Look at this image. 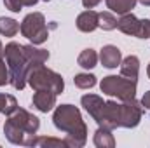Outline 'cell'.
<instances>
[{"label": "cell", "mask_w": 150, "mask_h": 148, "mask_svg": "<svg viewBox=\"0 0 150 148\" xmlns=\"http://www.w3.org/2000/svg\"><path fill=\"white\" fill-rule=\"evenodd\" d=\"M101 92L108 96H117L120 101L133 99L136 94V80L126 78V77H117V75H108L101 80L100 84Z\"/></svg>", "instance_id": "cell-5"}, {"label": "cell", "mask_w": 150, "mask_h": 148, "mask_svg": "<svg viewBox=\"0 0 150 148\" xmlns=\"http://www.w3.org/2000/svg\"><path fill=\"white\" fill-rule=\"evenodd\" d=\"M74 82L79 89H91V87L96 85V77L91 73H79L75 75Z\"/></svg>", "instance_id": "cell-21"}, {"label": "cell", "mask_w": 150, "mask_h": 148, "mask_svg": "<svg viewBox=\"0 0 150 148\" xmlns=\"http://www.w3.org/2000/svg\"><path fill=\"white\" fill-rule=\"evenodd\" d=\"M28 84L35 91H51L54 94H61L63 89H65V82H63L61 75L45 68L44 65L33 68L28 73Z\"/></svg>", "instance_id": "cell-4"}, {"label": "cell", "mask_w": 150, "mask_h": 148, "mask_svg": "<svg viewBox=\"0 0 150 148\" xmlns=\"http://www.w3.org/2000/svg\"><path fill=\"white\" fill-rule=\"evenodd\" d=\"M40 127V122L35 115H32L30 111L23 110V108H16L12 113L7 115V122L4 127V134L5 138L14 143V145H26V147H33L35 141V132Z\"/></svg>", "instance_id": "cell-1"}, {"label": "cell", "mask_w": 150, "mask_h": 148, "mask_svg": "<svg viewBox=\"0 0 150 148\" xmlns=\"http://www.w3.org/2000/svg\"><path fill=\"white\" fill-rule=\"evenodd\" d=\"M138 72H140V59L136 56H127L122 63H120V75L131 80L138 78Z\"/></svg>", "instance_id": "cell-14"}, {"label": "cell", "mask_w": 150, "mask_h": 148, "mask_svg": "<svg viewBox=\"0 0 150 148\" xmlns=\"http://www.w3.org/2000/svg\"><path fill=\"white\" fill-rule=\"evenodd\" d=\"M9 82V68L5 65V61L0 58V85H5Z\"/></svg>", "instance_id": "cell-23"}, {"label": "cell", "mask_w": 150, "mask_h": 148, "mask_svg": "<svg viewBox=\"0 0 150 148\" xmlns=\"http://www.w3.org/2000/svg\"><path fill=\"white\" fill-rule=\"evenodd\" d=\"M23 51H25V56H26L32 70L37 66H42L49 59V52L45 49H35L33 45H23Z\"/></svg>", "instance_id": "cell-13"}, {"label": "cell", "mask_w": 150, "mask_h": 148, "mask_svg": "<svg viewBox=\"0 0 150 148\" xmlns=\"http://www.w3.org/2000/svg\"><path fill=\"white\" fill-rule=\"evenodd\" d=\"M147 73H149V78H150V65H149V68H147Z\"/></svg>", "instance_id": "cell-30"}, {"label": "cell", "mask_w": 150, "mask_h": 148, "mask_svg": "<svg viewBox=\"0 0 150 148\" xmlns=\"http://www.w3.org/2000/svg\"><path fill=\"white\" fill-rule=\"evenodd\" d=\"M100 59H101V65L105 68H117L122 61V54L119 51V47L115 45H105L100 52Z\"/></svg>", "instance_id": "cell-11"}, {"label": "cell", "mask_w": 150, "mask_h": 148, "mask_svg": "<svg viewBox=\"0 0 150 148\" xmlns=\"http://www.w3.org/2000/svg\"><path fill=\"white\" fill-rule=\"evenodd\" d=\"M54 125L67 132L65 143L67 147H82L86 143V134H87V127L80 117V111L72 105H61L58 106L54 115H52Z\"/></svg>", "instance_id": "cell-2"}, {"label": "cell", "mask_w": 150, "mask_h": 148, "mask_svg": "<svg viewBox=\"0 0 150 148\" xmlns=\"http://www.w3.org/2000/svg\"><path fill=\"white\" fill-rule=\"evenodd\" d=\"M19 32V23L12 18H0V35L14 37Z\"/></svg>", "instance_id": "cell-18"}, {"label": "cell", "mask_w": 150, "mask_h": 148, "mask_svg": "<svg viewBox=\"0 0 150 148\" xmlns=\"http://www.w3.org/2000/svg\"><path fill=\"white\" fill-rule=\"evenodd\" d=\"M33 147H67L65 140H54V138H35Z\"/></svg>", "instance_id": "cell-22"}, {"label": "cell", "mask_w": 150, "mask_h": 148, "mask_svg": "<svg viewBox=\"0 0 150 148\" xmlns=\"http://www.w3.org/2000/svg\"><path fill=\"white\" fill-rule=\"evenodd\" d=\"M56 96L58 94H54L51 91H35L32 103H33V106L38 111H45L47 113V111H51L56 106Z\"/></svg>", "instance_id": "cell-9"}, {"label": "cell", "mask_w": 150, "mask_h": 148, "mask_svg": "<svg viewBox=\"0 0 150 148\" xmlns=\"http://www.w3.org/2000/svg\"><path fill=\"white\" fill-rule=\"evenodd\" d=\"M94 145L100 148H113L115 147V140L110 134V129H105V127H100L96 132H94Z\"/></svg>", "instance_id": "cell-16"}, {"label": "cell", "mask_w": 150, "mask_h": 148, "mask_svg": "<svg viewBox=\"0 0 150 148\" xmlns=\"http://www.w3.org/2000/svg\"><path fill=\"white\" fill-rule=\"evenodd\" d=\"M142 106H143L145 110H150V91L145 92V96H143V99H142Z\"/></svg>", "instance_id": "cell-26"}, {"label": "cell", "mask_w": 150, "mask_h": 148, "mask_svg": "<svg viewBox=\"0 0 150 148\" xmlns=\"http://www.w3.org/2000/svg\"><path fill=\"white\" fill-rule=\"evenodd\" d=\"M19 30H21L23 37H26L33 45L35 44H44L47 40V37H49V30H47V25H45V18L40 12L28 14L23 19Z\"/></svg>", "instance_id": "cell-6"}, {"label": "cell", "mask_w": 150, "mask_h": 148, "mask_svg": "<svg viewBox=\"0 0 150 148\" xmlns=\"http://www.w3.org/2000/svg\"><path fill=\"white\" fill-rule=\"evenodd\" d=\"M80 101H82V106L86 108V111L98 122L100 117H101L103 106H105V101L100 96H96V94H86V96H82Z\"/></svg>", "instance_id": "cell-10"}, {"label": "cell", "mask_w": 150, "mask_h": 148, "mask_svg": "<svg viewBox=\"0 0 150 148\" xmlns=\"http://www.w3.org/2000/svg\"><path fill=\"white\" fill-rule=\"evenodd\" d=\"M18 108V101L14 96L11 94H0V113H12V111Z\"/></svg>", "instance_id": "cell-20"}, {"label": "cell", "mask_w": 150, "mask_h": 148, "mask_svg": "<svg viewBox=\"0 0 150 148\" xmlns=\"http://www.w3.org/2000/svg\"><path fill=\"white\" fill-rule=\"evenodd\" d=\"M4 4H5V7H7L9 11H12V12H19L21 7H23L21 0H4Z\"/></svg>", "instance_id": "cell-24"}, {"label": "cell", "mask_w": 150, "mask_h": 148, "mask_svg": "<svg viewBox=\"0 0 150 148\" xmlns=\"http://www.w3.org/2000/svg\"><path fill=\"white\" fill-rule=\"evenodd\" d=\"M98 26L107 30V32H110L113 28H117V18L112 12H100L98 14Z\"/></svg>", "instance_id": "cell-19"}, {"label": "cell", "mask_w": 150, "mask_h": 148, "mask_svg": "<svg viewBox=\"0 0 150 148\" xmlns=\"http://www.w3.org/2000/svg\"><path fill=\"white\" fill-rule=\"evenodd\" d=\"M138 0H107V7L112 11V12H117V14H127L134 9Z\"/></svg>", "instance_id": "cell-15"}, {"label": "cell", "mask_w": 150, "mask_h": 148, "mask_svg": "<svg viewBox=\"0 0 150 148\" xmlns=\"http://www.w3.org/2000/svg\"><path fill=\"white\" fill-rule=\"evenodd\" d=\"M44 2H49V0H44Z\"/></svg>", "instance_id": "cell-31"}, {"label": "cell", "mask_w": 150, "mask_h": 148, "mask_svg": "<svg viewBox=\"0 0 150 148\" xmlns=\"http://www.w3.org/2000/svg\"><path fill=\"white\" fill-rule=\"evenodd\" d=\"M138 2H142L143 5H147V7H150V0H138Z\"/></svg>", "instance_id": "cell-28"}, {"label": "cell", "mask_w": 150, "mask_h": 148, "mask_svg": "<svg viewBox=\"0 0 150 148\" xmlns=\"http://www.w3.org/2000/svg\"><path fill=\"white\" fill-rule=\"evenodd\" d=\"M100 2H101V0H82V5H84L86 9H93V7H96Z\"/></svg>", "instance_id": "cell-25"}, {"label": "cell", "mask_w": 150, "mask_h": 148, "mask_svg": "<svg viewBox=\"0 0 150 148\" xmlns=\"http://www.w3.org/2000/svg\"><path fill=\"white\" fill-rule=\"evenodd\" d=\"M142 111H143V108L140 106L138 101H134V98L122 101V105H120V127H136L140 124Z\"/></svg>", "instance_id": "cell-8"}, {"label": "cell", "mask_w": 150, "mask_h": 148, "mask_svg": "<svg viewBox=\"0 0 150 148\" xmlns=\"http://www.w3.org/2000/svg\"><path fill=\"white\" fill-rule=\"evenodd\" d=\"M37 2H38V0H21V4H23V5H26V7H33Z\"/></svg>", "instance_id": "cell-27"}, {"label": "cell", "mask_w": 150, "mask_h": 148, "mask_svg": "<svg viewBox=\"0 0 150 148\" xmlns=\"http://www.w3.org/2000/svg\"><path fill=\"white\" fill-rule=\"evenodd\" d=\"M77 28L84 33H91L98 28V12L94 11H84L82 14H79L77 18Z\"/></svg>", "instance_id": "cell-12"}, {"label": "cell", "mask_w": 150, "mask_h": 148, "mask_svg": "<svg viewBox=\"0 0 150 148\" xmlns=\"http://www.w3.org/2000/svg\"><path fill=\"white\" fill-rule=\"evenodd\" d=\"M2 54H4V47H2V42H0V58H2Z\"/></svg>", "instance_id": "cell-29"}, {"label": "cell", "mask_w": 150, "mask_h": 148, "mask_svg": "<svg viewBox=\"0 0 150 148\" xmlns=\"http://www.w3.org/2000/svg\"><path fill=\"white\" fill-rule=\"evenodd\" d=\"M117 28L126 35H134L138 38H150V19H138L134 14L127 12L117 21Z\"/></svg>", "instance_id": "cell-7"}, {"label": "cell", "mask_w": 150, "mask_h": 148, "mask_svg": "<svg viewBox=\"0 0 150 148\" xmlns=\"http://www.w3.org/2000/svg\"><path fill=\"white\" fill-rule=\"evenodd\" d=\"M77 63H79V66H82V68H86V70H91V68H94L96 63H98V54H96L93 49H84V51L80 52Z\"/></svg>", "instance_id": "cell-17"}, {"label": "cell", "mask_w": 150, "mask_h": 148, "mask_svg": "<svg viewBox=\"0 0 150 148\" xmlns=\"http://www.w3.org/2000/svg\"><path fill=\"white\" fill-rule=\"evenodd\" d=\"M4 54H5L7 68H9V82L18 91L25 89V85L28 82V73L32 72V66L25 56L23 45L18 42H11L5 45Z\"/></svg>", "instance_id": "cell-3"}]
</instances>
